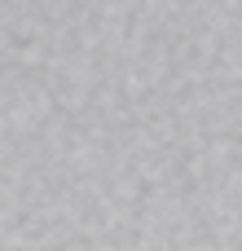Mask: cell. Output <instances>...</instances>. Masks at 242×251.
Returning <instances> with one entry per match:
<instances>
[]
</instances>
